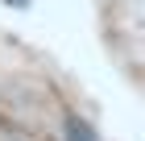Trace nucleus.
Listing matches in <instances>:
<instances>
[{"instance_id": "nucleus-2", "label": "nucleus", "mask_w": 145, "mask_h": 141, "mask_svg": "<svg viewBox=\"0 0 145 141\" xmlns=\"http://www.w3.org/2000/svg\"><path fill=\"white\" fill-rule=\"evenodd\" d=\"M17 4H25V0H17Z\"/></svg>"}, {"instance_id": "nucleus-1", "label": "nucleus", "mask_w": 145, "mask_h": 141, "mask_svg": "<svg viewBox=\"0 0 145 141\" xmlns=\"http://www.w3.org/2000/svg\"><path fill=\"white\" fill-rule=\"evenodd\" d=\"M67 137H71V141H95L91 129H87V125H79V120H67Z\"/></svg>"}]
</instances>
